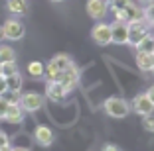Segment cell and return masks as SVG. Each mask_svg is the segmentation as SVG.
<instances>
[{
    "instance_id": "7c38bea8",
    "label": "cell",
    "mask_w": 154,
    "mask_h": 151,
    "mask_svg": "<svg viewBox=\"0 0 154 151\" xmlns=\"http://www.w3.org/2000/svg\"><path fill=\"white\" fill-rule=\"evenodd\" d=\"M107 10H109L107 0H87V14H89L93 20L105 18V16H107Z\"/></svg>"
},
{
    "instance_id": "cb8c5ba5",
    "label": "cell",
    "mask_w": 154,
    "mask_h": 151,
    "mask_svg": "<svg viewBox=\"0 0 154 151\" xmlns=\"http://www.w3.org/2000/svg\"><path fill=\"white\" fill-rule=\"evenodd\" d=\"M128 4H132V0H117L111 4V10H117V8H127Z\"/></svg>"
},
{
    "instance_id": "8992f818",
    "label": "cell",
    "mask_w": 154,
    "mask_h": 151,
    "mask_svg": "<svg viewBox=\"0 0 154 151\" xmlns=\"http://www.w3.org/2000/svg\"><path fill=\"white\" fill-rule=\"evenodd\" d=\"M128 41V24L115 20L111 24V43L115 45H127Z\"/></svg>"
},
{
    "instance_id": "ffe728a7",
    "label": "cell",
    "mask_w": 154,
    "mask_h": 151,
    "mask_svg": "<svg viewBox=\"0 0 154 151\" xmlns=\"http://www.w3.org/2000/svg\"><path fill=\"white\" fill-rule=\"evenodd\" d=\"M16 61V51L10 45H0V63Z\"/></svg>"
},
{
    "instance_id": "603a6c76",
    "label": "cell",
    "mask_w": 154,
    "mask_h": 151,
    "mask_svg": "<svg viewBox=\"0 0 154 151\" xmlns=\"http://www.w3.org/2000/svg\"><path fill=\"white\" fill-rule=\"evenodd\" d=\"M18 71V67H16V61H8V63H2V77H8L12 73Z\"/></svg>"
},
{
    "instance_id": "74e56055",
    "label": "cell",
    "mask_w": 154,
    "mask_h": 151,
    "mask_svg": "<svg viewBox=\"0 0 154 151\" xmlns=\"http://www.w3.org/2000/svg\"><path fill=\"white\" fill-rule=\"evenodd\" d=\"M152 53H154V51H152Z\"/></svg>"
},
{
    "instance_id": "7402d4cb",
    "label": "cell",
    "mask_w": 154,
    "mask_h": 151,
    "mask_svg": "<svg viewBox=\"0 0 154 151\" xmlns=\"http://www.w3.org/2000/svg\"><path fill=\"white\" fill-rule=\"evenodd\" d=\"M142 128L146 132L154 133V114H148V116H142Z\"/></svg>"
},
{
    "instance_id": "f1b7e54d",
    "label": "cell",
    "mask_w": 154,
    "mask_h": 151,
    "mask_svg": "<svg viewBox=\"0 0 154 151\" xmlns=\"http://www.w3.org/2000/svg\"><path fill=\"white\" fill-rule=\"evenodd\" d=\"M146 96H148V98H150V102L154 104V85H150L148 89H146Z\"/></svg>"
},
{
    "instance_id": "9c48e42d",
    "label": "cell",
    "mask_w": 154,
    "mask_h": 151,
    "mask_svg": "<svg viewBox=\"0 0 154 151\" xmlns=\"http://www.w3.org/2000/svg\"><path fill=\"white\" fill-rule=\"evenodd\" d=\"M67 94H69V90L59 80H48L45 83V96L50 100H54V102H61Z\"/></svg>"
},
{
    "instance_id": "2e32d148",
    "label": "cell",
    "mask_w": 154,
    "mask_h": 151,
    "mask_svg": "<svg viewBox=\"0 0 154 151\" xmlns=\"http://www.w3.org/2000/svg\"><path fill=\"white\" fill-rule=\"evenodd\" d=\"M6 8L14 16H22V14L28 12V0H8L6 2Z\"/></svg>"
},
{
    "instance_id": "ba28073f",
    "label": "cell",
    "mask_w": 154,
    "mask_h": 151,
    "mask_svg": "<svg viewBox=\"0 0 154 151\" xmlns=\"http://www.w3.org/2000/svg\"><path fill=\"white\" fill-rule=\"evenodd\" d=\"M131 110H134L138 116H148V114H154V104L150 102L146 92H140L134 96V100L131 104Z\"/></svg>"
},
{
    "instance_id": "9a60e30c",
    "label": "cell",
    "mask_w": 154,
    "mask_h": 151,
    "mask_svg": "<svg viewBox=\"0 0 154 151\" xmlns=\"http://www.w3.org/2000/svg\"><path fill=\"white\" fill-rule=\"evenodd\" d=\"M6 79V92H20L22 90V85H24V79H22V75H20V71H16V73H12V75H8V77H4Z\"/></svg>"
},
{
    "instance_id": "83f0119b",
    "label": "cell",
    "mask_w": 154,
    "mask_h": 151,
    "mask_svg": "<svg viewBox=\"0 0 154 151\" xmlns=\"http://www.w3.org/2000/svg\"><path fill=\"white\" fill-rule=\"evenodd\" d=\"M6 90H8V89H6V79H4L2 75H0V96H4Z\"/></svg>"
},
{
    "instance_id": "30bf717a",
    "label": "cell",
    "mask_w": 154,
    "mask_h": 151,
    "mask_svg": "<svg viewBox=\"0 0 154 151\" xmlns=\"http://www.w3.org/2000/svg\"><path fill=\"white\" fill-rule=\"evenodd\" d=\"M115 18L121 20V22H132V20H140L142 18V8H138L136 4H128L127 8H117L113 10Z\"/></svg>"
},
{
    "instance_id": "52a82bcc",
    "label": "cell",
    "mask_w": 154,
    "mask_h": 151,
    "mask_svg": "<svg viewBox=\"0 0 154 151\" xmlns=\"http://www.w3.org/2000/svg\"><path fill=\"white\" fill-rule=\"evenodd\" d=\"M91 37H93V41H95L97 45H101V47L109 45L111 43V24L97 22L95 26H93V30H91Z\"/></svg>"
},
{
    "instance_id": "e0dca14e",
    "label": "cell",
    "mask_w": 154,
    "mask_h": 151,
    "mask_svg": "<svg viewBox=\"0 0 154 151\" xmlns=\"http://www.w3.org/2000/svg\"><path fill=\"white\" fill-rule=\"evenodd\" d=\"M71 63H73L71 57H69V55H65V53H59V55H55V57L50 59V65L54 67V69H57V71H63L65 67H69Z\"/></svg>"
},
{
    "instance_id": "44dd1931",
    "label": "cell",
    "mask_w": 154,
    "mask_h": 151,
    "mask_svg": "<svg viewBox=\"0 0 154 151\" xmlns=\"http://www.w3.org/2000/svg\"><path fill=\"white\" fill-rule=\"evenodd\" d=\"M142 18L150 24V28H154V2L144 4V8H142Z\"/></svg>"
},
{
    "instance_id": "4fadbf2b",
    "label": "cell",
    "mask_w": 154,
    "mask_h": 151,
    "mask_svg": "<svg viewBox=\"0 0 154 151\" xmlns=\"http://www.w3.org/2000/svg\"><path fill=\"white\" fill-rule=\"evenodd\" d=\"M24 116H26L24 108L20 106L18 102H14V104H8V110H6V114H4V118H2V120L8 122V124H22V122H24Z\"/></svg>"
},
{
    "instance_id": "f546056e",
    "label": "cell",
    "mask_w": 154,
    "mask_h": 151,
    "mask_svg": "<svg viewBox=\"0 0 154 151\" xmlns=\"http://www.w3.org/2000/svg\"><path fill=\"white\" fill-rule=\"evenodd\" d=\"M12 151H30L28 147H12Z\"/></svg>"
},
{
    "instance_id": "8d00e7d4",
    "label": "cell",
    "mask_w": 154,
    "mask_h": 151,
    "mask_svg": "<svg viewBox=\"0 0 154 151\" xmlns=\"http://www.w3.org/2000/svg\"><path fill=\"white\" fill-rule=\"evenodd\" d=\"M152 73H154V67H152Z\"/></svg>"
},
{
    "instance_id": "d6986e66",
    "label": "cell",
    "mask_w": 154,
    "mask_h": 151,
    "mask_svg": "<svg viewBox=\"0 0 154 151\" xmlns=\"http://www.w3.org/2000/svg\"><path fill=\"white\" fill-rule=\"evenodd\" d=\"M136 51H146V53H152V51H154V33H150V31H148V33H146V36L138 41Z\"/></svg>"
},
{
    "instance_id": "7a4b0ae2",
    "label": "cell",
    "mask_w": 154,
    "mask_h": 151,
    "mask_svg": "<svg viewBox=\"0 0 154 151\" xmlns=\"http://www.w3.org/2000/svg\"><path fill=\"white\" fill-rule=\"evenodd\" d=\"M148 31H150V24L146 22L144 18L128 22V41H127V45L136 47V45H138V41H140L142 37L148 33Z\"/></svg>"
},
{
    "instance_id": "5bb4252c",
    "label": "cell",
    "mask_w": 154,
    "mask_h": 151,
    "mask_svg": "<svg viewBox=\"0 0 154 151\" xmlns=\"http://www.w3.org/2000/svg\"><path fill=\"white\" fill-rule=\"evenodd\" d=\"M134 61H136V67H138L140 71L148 73V71H152V67H154V53H146V51H136Z\"/></svg>"
},
{
    "instance_id": "484cf974",
    "label": "cell",
    "mask_w": 154,
    "mask_h": 151,
    "mask_svg": "<svg viewBox=\"0 0 154 151\" xmlns=\"http://www.w3.org/2000/svg\"><path fill=\"white\" fill-rule=\"evenodd\" d=\"M101 151H121V147L115 145V143H105V145L101 147Z\"/></svg>"
},
{
    "instance_id": "d590c367",
    "label": "cell",
    "mask_w": 154,
    "mask_h": 151,
    "mask_svg": "<svg viewBox=\"0 0 154 151\" xmlns=\"http://www.w3.org/2000/svg\"><path fill=\"white\" fill-rule=\"evenodd\" d=\"M0 75H2V63H0Z\"/></svg>"
},
{
    "instance_id": "6da1fadb",
    "label": "cell",
    "mask_w": 154,
    "mask_h": 151,
    "mask_svg": "<svg viewBox=\"0 0 154 151\" xmlns=\"http://www.w3.org/2000/svg\"><path fill=\"white\" fill-rule=\"evenodd\" d=\"M103 108L111 118H119V120H121V118H127V116L131 114V104L121 96H109L103 102Z\"/></svg>"
},
{
    "instance_id": "e575fe53",
    "label": "cell",
    "mask_w": 154,
    "mask_h": 151,
    "mask_svg": "<svg viewBox=\"0 0 154 151\" xmlns=\"http://www.w3.org/2000/svg\"><path fill=\"white\" fill-rule=\"evenodd\" d=\"M113 2H117V0H107V4H113Z\"/></svg>"
},
{
    "instance_id": "836d02e7",
    "label": "cell",
    "mask_w": 154,
    "mask_h": 151,
    "mask_svg": "<svg viewBox=\"0 0 154 151\" xmlns=\"http://www.w3.org/2000/svg\"><path fill=\"white\" fill-rule=\"evenodd\" d=\"M50 2H54V4H57V2H63V0H50Z\"/></svg>"
},
{
    "instance_id": "ac0fdd59",
    "label": "cell",
    "mask_w": 154,
    "mask_h": 151,
    "mask_svg": "<svg viewBox=\"0 0 154 151\" xmlns=\"http://www.w3.org/2000/svg\"><path fill=\"white\" fill-rule=\"evenodd\" d=\"M28 75L32 79H42L45 75V65L42 61H30L28 63Z\"/></svg>"
},
{
    "instance_id": "d6a6232c",
    "label": "cell",
    "mask_w": 154,
    "mask_h": 151,
    "mask_svg": "<svg viewBox=\"0 0 154 151\" xmlns=\"http://www.w3.org/2000/svg\"><path fill=\"white\" fill-rule=\"evenodd\" d=\"M138 2H142V4H150V2H154V0H138Z\"/></svg>"
},
{
    "instance_id": "5b68a950",
    "label": "cell",
    "mask_w": 154,
    "mask_h": 151,
    "mask_svg": "<svg viewBox=\"0 0 154 151\" xmlns=\"http://www.w3.org/2000/svg\"><path fill=\"white\" fill-rule=\"evenodd\" d=\"M18 104L24 108V112H38L44 106V96L40 92H24L20 94Z\"/></svg>"
},
{
    "instance_id": "277c9868",
    "label": "cell",
    "mask_w": 154,
    "mask_h": 151,
    "mask_svg": "<svg viewBox=\"0 0 154 151\" xmlns=\"http://www.w3.org/2000/svg\"><path fill=\"white\" fill-rule=\"evenodd\" d=\"M2 30H4V37L10 41H18L24 37V33H26V28H24V24L20 22V20L16 18H10L4 22V26H2Z\"/></svg>"
},
{
    "instance_id": "1f68e13d",
    "label": "cell",
    "mask_w": 154,
    "mask_h": 151,
    "mask_svg": "<svg viewBox=\"0 0 154 151\" xmlns=\"http://www.w3.org/2000/svg\"><path fill=\"white\" fill-rule=\"evenodd\" d=\"M0 151H12V147H10V145H6V147H0Z\"/></svg>"
},
{
    "instance_id": "3957f363",
    "label": "cell",
    "mask_w": 154,
    "mask_h": 151,
    "mask_svg": "<svg viewBox=\"0 0 154 151\" xmlns=\"http://www.w3.org/2000/svg\"><path fill=\"white\" fill-rule=\"evenodd\" d=\"M79 79H81V71H79V67H77L75 63H71L69 67H65L63 71H59V75H57V80L69 90V92L77 86Z\"/></svg>"
},
{
    "instance_id": "4dcf8cb0",
    "label": "cell",
    "mask_w": 154,
    "mask_h": 151,
    "mask_svg": "<svg viewBox=\"0 0 154 151\" xmlns=\"http://www.w3.org/2000/svg\"><path fill=\"white\" fill-rule=\"evenodd\" d=\"M2 39H6V37H4V30H2V26H0V41Z\"/></svg>"
},
{
    "instance_id": "4316f807",
    "label": "cell",
    "mask_w": 154,
    "mask_h": 151,
    "mask_svg": "<svg viewBox=\"0 0 154 151\" xmlns=\"http://www.w3.org/2000/svg\"><path fill=\"white\" fill-rule=\"evenodd\" d=\"M6 145H10V138L4 132H0V147H6Z\"/></svg>"
},
{
    "instance_id": "d4e9b609",
    "label": "cell",
    "mask_w": 154,
    "mask_h": 151,
    "mask_svg": "<svg viewBox=\"0 0 154 151\" xmlns=\"http://www.w3.org/2000/svg\"><path fill=\"white\" fill-rule=\"evenodd\" d=\"M8 100H6L4 96H0V120L4 118V114H6V110H8Z\"/></svg>"
},
{
    "instance_id": "8fae6325",
    "label": "cell",
    "mask_w": 154,
    "mask_h": 151,
    "mask_svg": "<svg viewBox=\"0 0 154 151\" xmlns=\"http://www.w3.org/2000/svg\"><path fill=\"white\" fill-rule=\"evenodd\" d=\"M34 139H36L38 145L50 147L51 143H54V139H55V133H54V129L48 128V126H38V128L34 129Z\"/></svg>"
}]
</instances>
